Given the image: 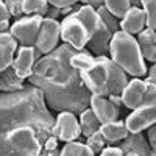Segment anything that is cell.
Segmentation results:
<instances>
[{"label": "cell", "instance_id": "obj_1", "mask_svg": "<svg viewBox=\"0 0 156 156\" xmlns=\"http://www.w3.org/2000/svg\"><path fill=\"white\" fill-rule=\"evenodd\" d=\"M75 48L64 44L39 59L28 76L31 84L44 94L45 103L56 111L83 112L90 105V90L83 83L80 72L70 66Z\"/></svg>", "mask_w": 156, "mask_h": 156}, {"label": "cell", "instance_id": "obj_2", "mask_svg": "<svg viewBox=\"0 0 156 156\" xmlns=\"http://www.w3.org/2000/svg\"><path fill=\"white\" fill-rule=\"evenodd\" d=\"M55 120L42 90L36 86H23L17 92L0 95V156H17L9 145V133L20 126H33L39 142L51 136Z\"/></svg>", "mask_w": 156, "mask_h": 156}, {"label": "cell", "instance_id": "obj_3", "mask_svg": "<svg viewBox=\"0 0 156 156\" xmlns=\"http://www.w3.org/2000/svg\"><path fill=\"white\" fill-rule=\"evenodd\" d=\"M109 55L111 61H114L125 73H129L136 78H140L147 73L140 45L133 34H128L122 30L115 31L111 37Z\"/></svg>", "mask_w": 156, "mask_h": 156}, {"label": "cell", "instance_id": "obj_4", "mask_svg": "<svg viewBox=\"0 0 156 156\" xmlns=\"http://www.w3.org/2000/svg\"><path fill=\"white\" fill-rule=\"evenodd\" d=\"M80 76L86 87L90 90L92 95H109L108 90V80H109V70L106 64V56H97L94 64L86 70L80 72Z\"/></svg>", "mask_w": 156, "mask_h": 156}, {"label": "cell", "instance_id": "obj_5", "mask_svg": "<svg viewBox=\"0 0 156 156\" xmlns=\"http://www.w3.org/2000/svg\"><path fill=\"white\" fill-rule=\"evenodd\" d=\"M59 25H61V39L64 41V44L70 45L75 50H83L89 44L90 34L84 27V23L78 19L76 11L66 16Z\"/></svg>", "mask_w": 156, "mask_h": 156}, {"label": "cell", "instance_id": "obj_6", "mask_svg": "<svg viewBox=\"0 0 156 156\" xmlns=\"http://www.w3.org/2000/svg\"><path fill=\"white\" fill-rule=\"evenodd\" d=\"M42 16L34 14L28 17H22L16 20L14 23L9 27V33L16 37V41L20 42L25 47H34L36 39L39 34V28L42 23Z\"/></svg>", "mask_w": 156, "mask_h": 156}, {"label": "cell", "instance_id": "obj_7", "mask_svg": "<svg viewBox=\"0 0 156 156\" xmlns=\"http://www.w3.org/2000/svg\"><path fill=\"white\" fill-rule=\"evenodd\" d=\"M61 37V25L56 19L44 17L41 28H39V34L36 39L34 48L39 55H48L50 51L56 48V44Z\"/></svg>", "mask_w": 156, "mask_h": 156}, {"label": "cell", "instance_id": "obj_8", "mask_svg": "<svg viewBox=\"0 0 156 156\" xmlns=\"http://www.w3.org/2000/svg\"><path fill=\"white\" fill-rule=\"evenodd\" d=\"M125 125L129 134L142 133V129L156 125V101L142 103L139 108L133 109V112L126 117Z\"/></svg>", "mask_w": 156, "mask_h": 156}, {"label": "cell", "instance_id": "obj_9", "mask_svg": "<svg viewBox=\"0 0 156 156\" xmlns=\"http://www.w3.org/2000/svg\"><path fill=\"white\" fill-rule=\"evenodd\" d=\"M51 136H55L58 140H62L64 144L76 140L80 137L81 136V126H80L78 119L75 117V114L70 111H61L56 115L53 129H51Z\"/></svg>", "mask_w": 156, "mask_h": 156}, {"label": "cell", "instance_id": "obj_10", "mask_svg": "<svg viewBox=\"0 0 156 156\" xmlns=\"http://www.w3.org/2000/svg\"><path fill=\"white\" fill-rule=\"evenodd\" d=\"M36 56H41V55L36 51L34 47H25V45H22L19 48L17 56L14 58V61H12V69L16 70V73L22 78V80H25V78H28L31 75Z\"/></svg>", "mask_w": 156, "mask_h": 156}, {"label": "cell", "instance_id": "obj_11", "mask_svg": "<svg viewBox=\"0 0 156 156\" xmlns=\"http://www.w3.org/2000/svg\"><path fill=\"white\" fill-rule=\"evenodd\" d=\"M119 25H120L122 31H125L128 34H139L147 27V14L142 8L131 6L126 14L122 17Z\"/></svg>", "mask_w": 156, "mask_h": 156}, {"label": "cell", "instance_id": "obj_12", "mask_svg": "<svg viewBox=\"0 0 156 156\" xmlns=\"http://www.w3.org/2000/svg\"><path fill=\"white\" fill-rule=\"evenodd\" d=\"M145 94V80L134 78V80L128 81L122 92V103L128 109H136L142 105Z\"/></svg>", "mask_w": 156, "mask_h": 156}, {"label": "cell", "instance_id": "obj_13", "mask_svg": "<svg viewBox=\"0 0 156 156\" xmlns=\"http://www.w3.org/2000/svg\"><path fill=\"white\" fill-rule=\"evenodd\" d=\"M90 109L98 117L100 123H108L114 122L119 115V108L109 101V98L101 97V95H92L90 97Z\"/></svg>", "mask_w": 156, "mask_h": 156}, {"label": "cell", "instance_id": "obj_14", "mask_svg": "<svg viewBox=\"0 0 156 156\" xmlns=\"http://www.w3.org/2000/svg\"><path fill=\"white\" fill-rule=\"evenodd\" d=\"M17 41L11 33H0V72L12 66Z\"/></svg>", "mask_w": 156, "mask_h": 156}, {"label": "cell", "instance_id": "obj_15", "mask_svg": "<svg viewBox=\"0 0 156 156\" xmlns=\"http://www.w3.org/2000/svg\"><path fill=\"white\" fill-rule=\"evenodd\" d=\"M106 64H108V70H109V80H108L109 95H122L125 86L128 84L126 73L114 61H111V58H106Z\"/></svg>", "mask_w": 156, "mask_h": 156}, {"label": "cell", "instance_id": "obj_16", "mask_svg": "<svg viewBox=\"0 0 156 156\" xmlns=\"http://www.w3.org/2000/svg\"><path fill=\"white\" fill-rule=\"evenodd\" d=\"M98 131L101 133V136L105 137V140L108 144H115V142H119V140H123L129 134L125 122H119V120L103 123Z\"/></svg>", "mask_w": 156, "mask_h": 156}, {"label": "cell", "instance_id": "obj_17", "mask_svg": "<svg viewBox=\"0 0 156 156\" xmlns=\"http://www.w3.org/2000/svg\"><path fill=\"white\" fill-rule=\"evenodd\" d=\"M22 81L23 80L16 73L12 66L3 72H0V90H5V92H17V90L23 89Z\"/></svg>", "mask_w": 156, "mask_h": 156}, {"label": "cell", "instance_id": "obj_18", "mask_svg": "<svg viewBox=\"0 0 156 156\" xmlns=\"http://www.w3.org/2000/svg\"><path fill=\"white\" fill-rule=\"evenodd\" d=\"M80 126H81V134L89 137L90 134L97 133L101 123L98 120V117L94 114V111L90 108H86L81 114H80Z\"/></svg>", "mask_w": 156, "mask_h": 156}, {"label": "cell", "instance_id": "obj_19", "mask_svg": "<svg viewBox=\"0 0 156 156\" xmlns=\"http://www.w3.org/2000/svg\"><path fill=\"white\" fill-rule=\"evenodd\" d=\"M125 153L126 151H134L137 153L139 156H151V148H150V144H147L145 139L142 137L140 133L137 134H133V137H126V142H125V147H120Z\"/></svg>", "mask_w": 156, "mask_h": 156}, {"label": "cell", "instance_id": "obj_20", "mask_svg": "<svg viewBox=\"0 0 156 156\" xmlns=\"http://www.w3.org/2000/svg\"><path fill=\"white\" fill-rule=\"evenodd\" d=\"M59 156H95V153L86 144L72 140V142H66L64 144L62 150L59 151Z\"/></svg>", "mask_w": 156, "mask_h": 156}, {"label": "cell", "instance_id": "obj_21", "mask_svg": "<svg viewBox=\"0 0 156 156\" xmlns=\"http://www.w3.org/2000/svg\"><path fill=\"white\" fill-rule=\"evenodd\" d=\"M94 61H95V58L90 55V51H86V50L75 51V53L72 55V58H70V66L73 69H76L78 72H81V70L89 69L94 64Z\"/></svg>", "mask_w": 156, "mask_h": 156}, {"label": "cell", "instance_id": "obj_22", "mask_svg": "<svg viewBox=\"0 0 156 156\" xmlns=\"http://www.w3.org/2000/svg\"><path fill=\"white\" fill-rule=\"evenodd\" d=\"M48 2L47 0H23L22 9L23 14H39V16H47L48 12Z\"/></svg>", "mask_w": 156, "mask_h": 156}, {"label": "cell", "instance_id": "obj_23", "mask_svg": "<svg viewBox=\"0 0 156 156\" xmlns=\"http://www.w3.org/2000/svg\"><path fill=\"white\" fill-rule=\"evenodd\" d=\"M103 5L115 19H122L128 12V9L131 8L129 0H103Z\"/></svg>", "mask_w": 156, "mask_h": 156}, {"label": "cell", "instance_id": "obj_24", "mask_svg": "<svg viewBox=\"0 0 156 156\" xmlns=\"http://www.w3.org/2000/svg\"><path fill=\"white\" fill-rule=\"evenodd\" d=\"M142 9L147 14V28L156 31V0H142Z\"/></svg>", "mask_w": 156, "mask_h": 156}, {"label": "cell", "instance_id": "obj_25", "mask_svg": "<svg viewBox=\"0 0 156 156\" xmlns=\"http://www.w3.org/2000/svg\"><path fill=\"white\" fill-rule=\"evenodd\" d=\"M97 12H98V16L101 17V20L105 22L106 25H108V28L112 31V34L115 33V31H119V28H120V25H117V19L111 14V12L106 9V6L105 5H101V6H98V9H97Z\"/></svg>", "mask_w": 156, "mask_h": 156}, {"label": "cell", "instance_id": "obj_26", "mask_svg": "<svg viewBox=\"0 0 156 156\" xmlns=\"http://www.w3.org/2000/svg\"><path fill=\"white\" fill-rule=\"evenodd\" d=\"M105 144H106V140H105V137L101 136L100 131L90 134V136L87 137V140H86V145L92 150L94 153H98V154H100V151H101L103 148H105Z\"/></svg>", "mask_w": 156, "mask_h": 156}, {"label": "cell", "instance_id": "obj_27", "mask_svg": "<svg viewBox=\"0 0 156 156\" xmlns=\"http://www.w3.org/2000/svg\"><path fill=\"white\" fill-rule=\"evenodd\" d=\"M137 42H139V45H140V47L156 44V31H154V30H151V28H144V30H142V31L139 33Z\"/></svg>", "mask_w": 156, "mask_h": 156}, {"label": "cell", "instance_id": "obj_28", "mask_svg": "<svg viewBox=\"0 0 156 156\" xmlns=\"http://www.w3.org/2000/svg\"><path fill=\"white\" fill-rule=\"evenodd\" d=\"M9 14L14 16V17H19L23 14V9H22V2L23 0H3Z\"/></svg>", "mask_w": 156, "mask_h": 156}, {"label": "cell", "instance_id": "obj_29", "mask_svg": "<svg viewBox=\"0 0 156 156\" xmlns=\"http://www.w3.org/2000/svg\"><path fill=\"white\" fill-rule=\"evenodd\" d=\"M140 51H142V56H144V59H148V61H151V62L156 64V44L140 47Z\"/></svg>", "mask_w": 156, "mask_h": 156}, {"label": "cell", "instance_id": "obj_30", "mask_svg": "<svg viewBox=\"0 0 156 156\" xmlns=\"http://www.w3.org/2000/svg\"><path fill=\"white\" fill-rule=\"evenodd\" d=\"M48 5L55 6L58 9H64V8H69V6H73L78 0H47Z\"/></svg>", "mask_w": 156, "mask_h": 156}, {"label": "cell", "instance_id": "obj_31", "mask_svg": "<svg viewBox=\"0 0 156 156\" xmlns=\"http://www.w3.org/2000/svg\"><path fill=\"white\" fill-rule=\"evenodd\" d=\"M123 150L120 147H106L100 151L98 156H123Z\"/></svg>", "mask_w": 156, "mask_h": 156}, {"label": "cell", "instance_id": "obj_32", "mask_svg": "<svg viewBox=\"0 0 156 156\" xmlns=\"http://www.w3.org/2000/svg\"><path fill=\"white\" fill-rule=\"evenodd\" d=\"M58 148V139L55 136H50L47 137V140L44 142V150H56Z\"/></svg>", "mask_w": 156, "mask_h": 156}, {"label": "cell", "instance_id": "obj_33", "mask_svg": "<svg viewBox=\"0 0 156 156\" xmlns=\"http://www.w3.org/2000/svg\"><path fill=\"white\" fill-rule=\"evenodd\" d=\"M11 14H9V11L5 5L3 0H0V20H9Z\"/></svg>", "mask_w": 156, "mask_h": 156}, {"label": "cell", "instance_id": "obj_34", "mask_svg": "<svg viewBox=\"0 0 156 156\" xmlns=\"http://www.w3.org/2000/svg\"><path fill=\"white\" fill-rule=\"evenodd\" d=\"M147 72H148V78H147L145 81L156 84V64H154V66H151V67H150V70H147Z\"/></svg>", "mask_w": 156, "mask_h": 156}, {"label": "cell", "instance_id": "obj_35", "mask_svg": "<svg viewBox=\"0 0 156 156\" xmlns=\"http://www.w3.org/2000/svg\"><path fill=\"white\" fill-rule=\"evenodd\" d=\"M109 97V101L112 103V105H115L117 108H119L120 105H123L122 103V95H108Z\"/></svg>", "mask_w": 156, "mask_h": 156}, {"label": "cell", "instance_id": "obj_36", "mask_svg": "<svg viewBox=\"0 0 156 156\" xmlns=\"http://www.w3.org/2000/svg\"><path fill=\"white\" fill-rule=\"evenodd\" d=\"M9 20H0V33H6L9 30Z\"/></svg>", "mask_w": 156, "mask_h": 156}, {"label": "cell", "instance_id": "obj_37", "mask_svg": "<svg viewBox=\"0 0 156 156\" xmlns=\"http://www.w3.org/2000/svg\"><path fill=\"white\" fill-rule=\"evenodd\" d=\"M58 14H59V9H58V8H55V6H53V9H50V8H48V12H47V16H48L50 19H55V17H56Z\"/></svg>", "mask_w": 156, "mask_h": 156}, {"label": "cell", "instance_id": "obj_38", "mask_svg": "<svg viewBox=\"0 0 156 156\" xmlns=\"http://www.w3.org/2000/svg\"><path fill=\"white\" fill-rule=\"evenodd\" d=\"M90 2V6H101L103 5V0H87Z\"/></svg>", "mask_w": 156, "mask_h": 156}, {"label": "cell", "instance_id": "obj_39", "mask_svg": "<svg viewBox=\"0 0 156 156\" xmlns=\"http://www.w3.org/2000/svg\"><path fill=\"white\" fill-rule=\"evenodd\" d=\"M129 5H131V6H137V8H140V6H142V0H129Z\"/></svg>", "mask_w": 156, "mask_h": 156}, {"label": "cell", "instance_id": "obj_40", "mask_svg": "<svg viewBox=\"0 0 156 156\" xmlns=\"http://www.w3.org/2000/svg\"><path fill=\"white\" fill-rule=\"evenodd\" d=\"M55 153H56V150H51V151H50V150H45L44 153H41L39 156H56Z\"/></svg>", "mask_w": 156, "mask_h": 156}, {"label": "cell", "instance_id": "obj_41", "mask_svg": "<svg viewBox=\"0 0 156 156\" xmlns=\"http://www.w3.org/2000/svg\"><path fill=\"white\" fill-rule=\"evenodd\" d=\"M123 156H139V154H137V153H134V151H126Z\"/></svg>", "mask_w": 156, "mask_h": 156}, {"label": "cell", "instance_id": "obj_42", "mask_svg": "<svg viewBox=\"0 0 156 156\" xmlns=\"http://www.w3.org/2000/svg\"><path fill=\"white\" fill-rule=\"evenodd\" d=\"M81 2H87V0H81Z\"/></svg>", "mask_w": 156, "mask_h": 156}]
</instances>
